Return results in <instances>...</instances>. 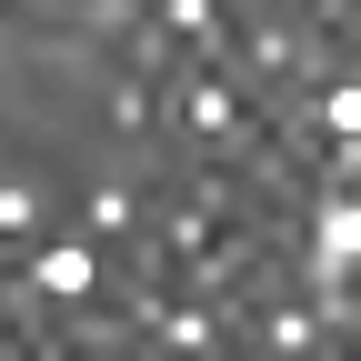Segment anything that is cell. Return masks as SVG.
<instances>
[{
    "instance_id": "cell-1",
    "label": "cell",
    "mask_w": 361,
    "mask_h": 361,
    "mask_svg": "<svg viewBox=\"0 0 361 361\" xmlns=\"http://www.w3.org/2000/svg\"><path fill=\"white\" fill-rule=\"evenodd\" d=\"M30 291H51V301H90V291H101V251H90V241H51V251L30 261Z\"/></svg>"
},
{
    "instance_id": "cell-2",
    "label": "cell",
    "mask_w": 361,
    "mask_h": 361,
    "mask_svg": "<svg viewBox=\"0 0 361 361\" xmlns=\"http://www.w3.org/2000/svg\"><path fill=\"white\" fill-rule=\"evenodd\" d=\"M151 341H171V351H221V311H151Z\"/></svg>"
},
{
    "instance_id": "cell-3",
    "label": "cell",
    "mask_w": 361,
    "mask_h": 361,
    "mask_svg": "<svg viewBox=\"0 0 361 361\" xmlns=\"http://www.w3.org/2000/svg\"><path fill=\"white\" fill-rule=\"evenodd\" d=\"M261 341H271V351H322L331 331H322V311H271V322H261Z\"/></svg>"
},
{
    "instance_id": "cell-4",
    "label": "cell",
    "mask_w": 361,
    "mask_h": 361,
    "mask_svg": "<svg viewBox=\"0 0 361 361\" xmlns=\"http://www.w3.org/2000/svg\"><path fill=\"white\" fill-rule=\"evenodd\" d=\"M161 30H191L201 51H221V0H161Z\"/></svg>"
},
{
    "instance_id": "cell-5",
    "label": "cell",
    "mask_w": 361,
    "mask_h": 361,
    "mask_svg": "<svg viewBox=\"0 0 361 361\" xmlns=\"http://www.w3.org/2000/svg\"><path fill=\"white\" fill-rule=\"evenodd\" d=\"M311 241H322V251H361V211L351 201H322V211H311Z\"/></svg>"
},
{
    "instance_id": "cell-6",
    "label": "cell",
    "mask_w": 361,
    "mask_h": 361,
    "mask_svg": "<svg viewBox=\"0 0 361 361\" xmlns=\"http://www.w3.org/2000/svg\"><path fill=\"white\" fill-rule=\"evenodd\" d=\"M311 121H322L331 141H351V130H361V90H351V80H331L322 101H311Z\"/></svg>"
},
{
    "instance_id": "cell-7",
    "label": "cell",
    "mask_w": 361,
    "mask_h": 361,
    "mask_svg": "<svg viewBox=\"0 0 361 361\" xmlns=\"http://www.w3.org/2000/svg\"><path fill=\"white\" fill-rule=\"evenodd\" d=\"M80 221H90V231L111 241V231H130V221H141V211H130V191H121V180H101V191H90V211H80Z\"/></svg>"
},
{
    "instance_id": "cell-8",
    "label": "cell",
    "mask_w": 361,
    "mask_h": 361,
    "mask_svg": "<svg viewBox=\"0 0 361 361\" xmlns=\"http://www.w3.org/2000/svg\"><path fill=\"white\" fill-rule=\"evenodd\" d=\"M30 221H40V191L30 180H0V241H20Z\"/></svg>"
},
{
    "instance_id": "cell-9",
    "label": "cell",
    "mask_w": 361,
    "mask_h": 361,
    "mask_svg": "<svg viewBox=\"0 0 361 361\" xmlns=\"http://www.w3.org/2000/svg\"><path fill=\"white\" fill-rule=\"evenodd\" d=\"M111 121H121V130H151V90H141V80H111Z\"/></svg>"
}]
</instances>
